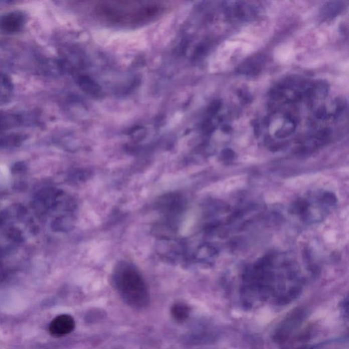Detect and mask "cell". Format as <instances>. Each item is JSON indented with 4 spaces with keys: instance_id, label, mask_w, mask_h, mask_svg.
<instances>
[{
    "instance_id": "obj_1",
    "label": "cell",
    "mask_w": 349,
    "mask_h": 349,
    "mask_svg": "<svg viewBox=\"0 0 349 349\" xmlns=\"http://www.w3.org/2000/svg\"><path fill=\"white\" fill-rule=\"evenodd\" d=\"M162 3L153 1H103L93 8L95 15L104 22L121 26L144 24L164 12Z\"/></svg>"
},
{
    "instance_id": "obj_2",
    "label": "cell",
    "mask_w": 349,
    "mask_h": 349,
    "mask_svg": "<svg viewBox=\"0 0 349 349\" xmlns=\"http://www.w3.org/2000/svg\"><path fill=\"white\" fill-rule=\"evenodd\" d=\"M114 285L122 299L133 308H141L149 302V292L145 280L134 265L121 261L113 274Z\"/></svg>"
},
{
    "instance_id": "obj_3",
    "label": "cell",
    "mask_w": 349,
    "mask_h": 349,
    "mask_svg": "<svg viewBox=\"0 0 349 349\" xmlns=\"http://www.w3.org/2000/svg\"><path fill=\"white\" fill-rule=\"evenodd\" d=\"M26 15L20 11L7 13L0 17V30L7 33H16L24 28Z\"/></svg>"
},
{
    "instance_id": "obj_4",
    "label": "cell",
    "mask_w": 349,
    "mask_h": 349,
    "mask_svg": "<svg viewBox=\"0 0 349 349\" xmlns=\"http://www.w3.org/2000/svg\"><path fill=\"white\" fill-rule=\"evenodd\" d=\"M75 328V320L66 314L57 316L49 326V331L54 337H62L73 331Z\"/></svg>"
},
{
    "instance_id": "obj_5",
    "label": "cell",
    "mask_w": 349,
    "mask_h": 349,
    "mask_svg": "<svg viewBox=\"0 0 349 349\" xmlns=\"http://www.w3.org/2000/svg\"><path fill=\"white\" fill-rule=\"evenodd\" d=\"M189 308L184 303H178L172 308V315L177 321H184L189 315Z\"/></svg>"
},
{
    "instance_id": "obj_6",
    "label": "cell",
    "mask_w": 349,
    "mask_h": 349,
    "mask_svg": "<svg viewBox=\"0 0 349 349\" xmlns=\"http://www.w3.org/2000/svg\"><path fill=\"white\" fill-rule=\"evenodd\" d=\"M22 118L15 115H0V130L4 128H12L20 124Z\"/></svg>"
},
{
    "instance_id": "obj_7",
    "label": "cell",
    "mask_w": 349,
    "mask_h": 349,
    "mask_svg": "<svg viewBox=\"0 0 349 349\" xmlns=\"http://www.w3.org/2000/svg\"><path fill=\"white\" fill-rule=\"evenodd\" d=\"M13 86L10 78L4 74H0V98L9 96L12 92Z\"/></svg>"
},
{
    "instance_id": "obj_8",
    "label": "cell",
    "mask_w": 349,
    "mask_h": 349,
    "mask_svg": "<svg viewBox=\"0 0 349 349\" xmlns=\"http://www.w3.org/2000/svg\"><path fill=\"white\" fill-rule=\"evenodd\" d=\"M9 180V172L7 169L0 168V188L7 184Z\"/></svg>"
}]
</instances>
